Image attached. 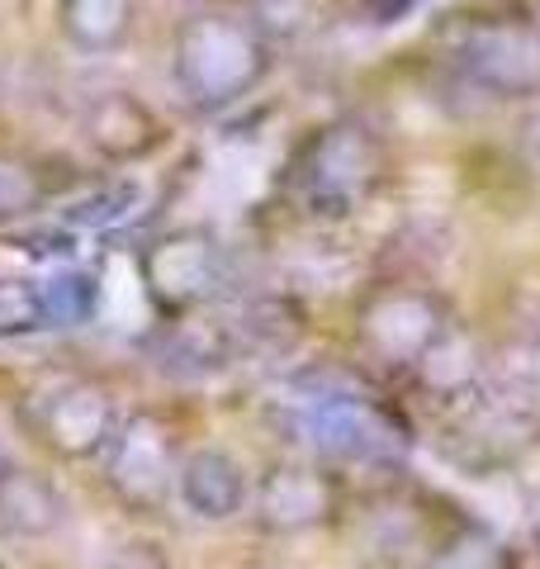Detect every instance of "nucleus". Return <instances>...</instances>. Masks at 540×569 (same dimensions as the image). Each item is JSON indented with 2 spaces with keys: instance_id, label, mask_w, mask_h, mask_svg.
I'll return each mask as SVG.
<instances>
[{
  "instance_id": "nucleus-1",
  "label": "nucleus",
  "mask_w": 540,
  "mask_h": 569,
  "mask_svg": "<svg viewBox=\"0 0 540 569\" xmlns=\"http://www.w3.org/2000/svg\"><path fill=\"white\" fill-rule=\"evenodd\" d=\"M270 71V43L257 20L204 10L180 24L171 48V77L194 110H228L247 100Z\"/></svg>"
},
{
  "instance_id": "nucleus-2",
  "label": "nucleus",
  "mask_w": 540,
  "mask_h": 569,
  "mask_svg": "<svg viewBox=\"0 0 540 569\" xmlns=\"http://www.w3.org/2000/svg\"><path fill=\"white\" fill-rule=\"evenodd\" d=\"M384 176V148L366 123H328L299 157V194L318 219L351 213Z\"/></svg>"
},
{
  "instance_id": "nucleus-3",
  "label": "nucleus",
  "mask_w": 540,
  "mask_h": 569,
  "mask_svg": "<svg viewBox=\"0 0 540 569\" xmlns=\"http://www.w3.org/2000/svg\"><path fill=\"white\" fill-rule=\"evenodd\" d=\"M450 62L493 100L540 96V29L527 20H474L456 33Z\"/></svg>"
},
{
  "instance_id": "nucleus-4",
  "label": "nucleus",
  "mask_w": 540,
  "mask_h": 569,
  "mask_svg": "<svg viewBox=\"0 0 540 569\" xmlns=\"http://www.w3.org/2000/svg\"><path fill=\"white\" fill-rule=\"evenodd\" d=\"M138 276L148 284L152 305L167 318L194 313L200 305H209L213 290H219V280H223L219 238L204 233V228H176V233L142 247Z\"/></svg>"
},
{
  "instance_id": "nucleus-5",
  "label": "nucleus",
  "mask_w": 540,
  "mask_h": 569,
  "mask_svg": "<svg viewBox=\"0 0 540 569\" xmlns=\"http://www.w3.org/2000/svg\"><path fill=\"white\" fill-rule=\"evenodd\" d=\"M29 427L62 460H104L119 432V408L110 399V389L90 380H62L43 389V395H33Z\"/></svg>"
},
{
  "instance_id": "nucleus-6",
  "label": "nucleus",
  "mask_w": 540,
  "mask_h": 569,
  "mask_svg": "<svg viewBox=\"0 0 540 569\" xmlns=\"http://www.w3.org/2000/svg\"><path fill=\"white\" fill-rule=\"evenodd\" d=\"M176 432L152 413H138L129 422H119V432L104 451V485H110L123 503L138 512H152L176 498Z\"/></svg>"
},
{
  "instance_id": "nucleus-7",
  "label": "nucleus",
  "mask_w": 540,
  "mask_h": 569,
  "mask_svg": "<svg viewBox=\"0 0 540 569\" xmlns=\"http://www.w3.org/2000/svg\"><path fill=\"white\" fill-rule=\"evenodd\" d=\"M446 323L450 318L437 295L418 290V284H389L360 309V342L384 366L412 370L427 356V347L446 332Z\"/></svg>"
},
{
  "instance_id": "nucleus-8",
  "label": "nucleus",
  "mask_w": 540,
  "mask_h": 569,
  "mask_svg": "<svg viewBox=\"0 0 540 569\" xmlns=\"http://www.w3.org/2000/svg\"><path fill=\"white\" fill-rule=\"evenodd\" d=\"M251 512L266 531L299 537V531H313L337 512V489L328 470L290 460V466H270L261 475V485L251 489Z\"/></svg>"
},
{
  "instance_id": "nucleus-9",
  "label": "nucleus",
  "mask_w": 540,
  "mask_h": 569,
  "mask_svg": "<svg viewBox=\"0 0 540 569\" xmlns=\"http://www.w3.org/2000/svg\"><path fill=\"white\" fill-rule=\"evenodd\" d=\"M176 498L190 518L228 522L251 503V485H247V470L238 456H228L223 447H194L180 456Z\"/></svg>"
},
{
  "instance_id": "nucleus-10",
  "label": "nucleus",
  "mask_w": 540,
  "mask_h": 569,
  "mask_svg": "<svg viewBox=\"0 0 540 569\" xmlns=\"http://www.w3.org/2000/svg\"><path fill=\"white\" fill-rule=\"evenodd\" d=\"M86 138L104 162H142L161 148V119L129 91H104L86 104Z\"/></svg>"
},
{
  "instance_id": "nucleus-11",
  "label": "nucleus",
  "mask_w": 540,
  "mask_h": 569,
  "mask_svg": "<svg viewBox=\"0 0 540 569\" xmlns=\"http://www.w3.org/2000/svg\"><path fill=\"white\" fill-rule=\"evenodd\" d=\"M247 356L238 323L228 318H190L180 313L176 323L161 328L157 337V361L180 376H219V370L238 366Z\"/></svg>"
},
{
  "instance_id": "nucleus-12",
  "label": "nucleus",
  "mask_w": 540,
  "mask_h": 569,
  "mask_svg": "<svg viewBox=\"0 0 540 569\" xmlns=\"http://www.w3.org/2000/svg\"><path fill=\"white\" fill-rule=\"evenodd\" d=\"M62 518L67 503L43 475L20 466L0 475V527L6 531H14V537H48V531L62 527Z\"/></svg>"
},
{
  "instance_id": "nucleus-13",
  "label": "nucleus",
  "mask_w": 540,
  "mask_h": 569,
  "mask_svg": "<svg viewBox=\"0 0 540 569\" xmlns=\"http://www.w3.org/2000/svg\"><path fill=\"white\" fill-rule=\"evenodd\" d=\"M437 399H470L479 389V347L470 342V332H460L456 323H446V332L427 347V356L412 366Z\"/></svg>"
},
{
  "instance_id": "nucleus-14",
  "label": "nucleus",
  "mask_w": 540,
  "mask_h": 569,
  "mask_svg": "<svg viewBox=\"0 0 540 569\" xmlns=\"http://www.w3.org/2000/svg\"><path fill=\"white\" fill-rule=\"evenodd\" d=\"M133 29V0H62V33L81 52H114Z\"/></svg>"
},
{
  "instance_id": "nucleus-15",
  "label": "nucleus",
  "mask_w": 540,
  "mask_h": 569,
  "mask_svg": "<svg viewBox=\"0 0 540 569\" xmlns=\"http://www.w3.org/2000/svg\"><path fill=\"white\" fill-rule=\"evenodd\" d=\"M422 569H517V560L493 531L464 522V527L446 531V537L431 546Z\"/></svg>"
},
{
  "instance_id": "nucleus-16",
  "label": "nucleus",
  "mask_w": 540,
  "mask_h": 569,
  "mask_svg": "<svg viewBox=\"0 0 540 569\" xmlns=\"http://www.w3.org/2000/svg\"><path fill=\"white\" fill-rule=\"evenodd\" d=\"M39 290H43L48 328H81V323H90V318H96V305H100L96 276L71 271V266H67V271L39 280Z\"/></svg>"
},
{
  "instance_id": "nucleus-17",
  "label": "nucleus",
  "mask_w": 540,
  "mask_h": 569,
  "mask_svg": "<svg viewBox=\"0 0 540 569\" xmlns=\"http://www.w3.org/2000/svg\"><path fill=\"white\" fill-rule=\"evenodd\" d=\"M303 313L284 299H257L242 318H238V332H242V347L247 351H280V347H294Z\"/></svg>"
},
{
  "instance_id": "nucleus-18",
  "label": "nucleus",
  "mask_w": 540,
  "mask_h": 569,
  "mask_svg": "<svg viewBox=\"0 0 540 569\" xmlns=\"http://www.w3.org/2000/svg\"><path fill=\"white\" fill-rule=\"evenodd\" d=\"M138 204H142V186L138 181H110V186H100L96 194H86V200L71 204L67 223L71 228H114V223L129 219Z\"/></svg>"
},
{
  "instance_id": "nucleus-19",
  "label": "nucleus",
  "mask_w": 540,
  "mask_h": 569,
  "mask_svg": "<svg viewBox=\"0 0 540 569\" xmlns=\"http://www.w3.org/2000/svg\"><path fill=\"white\" fill-rule=\"evenodd\" d=\"M43 328H48V313H43L39 280H0V337H24Z\"/></svg>"
},
{
  "instance_id": "nucleus-20",
  "label": "nucleus",
  "mask_w": 540,
  "mask_h": 569,
  "mask_svg": "<svg viewBox=\"0 0 540 569\" xmlns=\"http://www.w3.org/2000/svg\"><path fill=\"white\" fill-rule=\"evenodd\" d=\"M43 200V181L39 171L20 157H0V219H14V213H29Z\"/></svg>"
},
{
  "instance_id": "nucleus-21",
  "label": "nucleus",
  "mask_w": 540,
  "mask_h": 569,
  "mask_svg": "<svg viewBox=\"0 0 540 569\" xmlns=\"http://www.w3.org/2000/svg\"><path fill=\"white\" fill-rule=\"evenodd\" d=\"M251 20L266 33H299L309 20V0H251Z\"/></svg>"
},
{
  "instance_id": "nucleus-22",
  "label": "nucleus",
  "mask_w": 540,
  "mask_h": 569,
  "mask_svg": "<svg viewBox=\"0 0 540 569\" xmlns=\"http://www.w3.org/2000/svg\"><path fill=\"white\" fill-rule=\"evenodd\" d=\"M14 242H20V252L43 257V261H62L77 252V233L71 228H39V233H20Z\"/></svg>"
},
{
  "instance_id": "nucleus-23",
  "label": "nucleus",
  "mask_w": 540,
  "mask_h": 569,
  "mask_svg": "<svg viewBox=\"0 0 540 569\" xmlns=\"http://www.w3.org/2000/svg\"><path fill=\"white\" fill-rule=\"evenodd\" d=\"M422 0H360V10H366V20L370 24H380V29H389V24H399V20H408L412 10H418Z\"/></svg>"
},
{
  "instance_id": "nucleus-24",
  "label": "nucleus",
  "mask_w": 540,
  "mask_h": 569,
  "mask_svg": "<svg viewBox=\"0 0 540 569\" xmlns=\"http://www.w3.org/2000/svg\"><path fill=\"white\" fill-rule=\"evenodd\" d=\"M148 560H152V550H148V546H129V556H119L114 569H142Z\"/></svg>"
},
{
  "instance_id": "nucleus-25",
  "label": "nucleus",
  "mask_w": 540,
  "mask_h": 569,
  "mask_svg": "<svg viewBox=\"0 0 540 569\" xmlns=\"http://www.w3.org/2000/svg\"><path fill=\"white\" fill-rule=\"evenodd\" d=\"M10 466H14V460H10V451H6V447H0V475H6Z\"/></svg>"
},
{
  "instance_id": "nucleus-26",
  "label": "nucleus",
  "mask_w": 540,
  "mask_h": 569,
  "mask_svg": "<svg viewBox=\"0 0 540 569\" xmlns=\"http://www.w3.org/2000/svg\"><path fill=\"white\" fill-rule=\"evenodd\" d=\"M531 148H536V152H540V119H536V123H531Z\"/></svg>"
}]
</instances>
